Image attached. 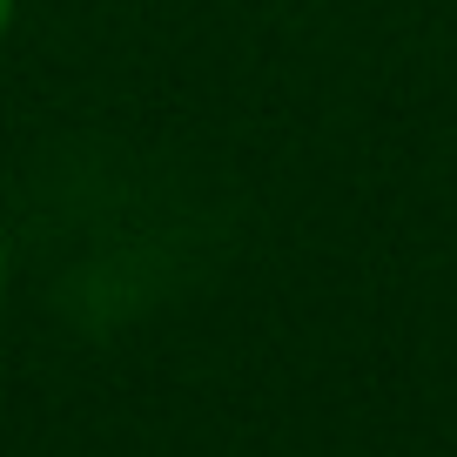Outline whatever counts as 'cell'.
<instances>
[{
	"mask_svg": "<svg viewBox=\"0 0 457 457\" xmlns=\"http://www.w3.org/2000/svg\"><path fill=\"white\" fill-rule=\"evenodd\" d=\"M0 289H7V256H0Z\"/></svg>",
	"mask_w": 457,
	"mask_h": 457,
	"instance_id": "cell-2",
	"label": "cell"
},
{
	"mask_svg": "<svg viewBox=\"0 0 457 457\" xmlns=\"http://www.w3.org/2000/svg\"><path fill=\"white\" fill-rule=\"evenodd\" d=\"M7 21H14V0H0V41H7Z\"/></svg>",
	"mask_w": 457,
	"mask_h": 457,
	"instance_id": "cell-1",
	"label": "cell"
}]
</instances>
